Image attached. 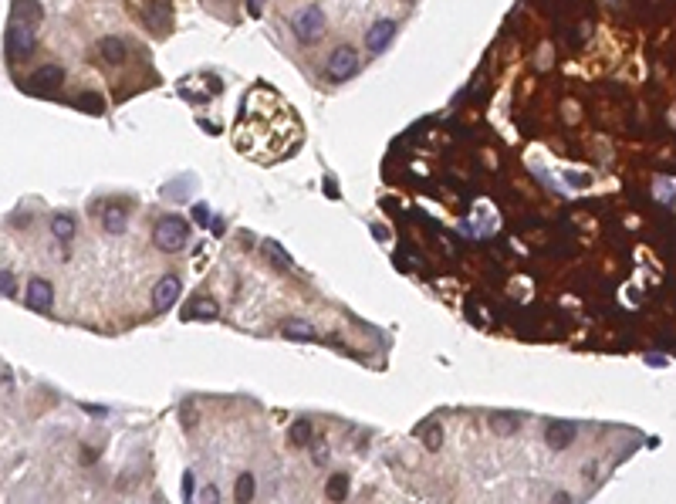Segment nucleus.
Masks as SVG:
<instances>
[{
  "instance_id": "obj_1",
  "label": "nucleus",
  "mask_w": 676,
  "mask_h": 504,
  "mask_svg": "<svg viewBox=\"0 0 676 504\" xmlns=\"http://www.w3.org/2000/svg\"><path fill=\"white\" fill-rule=\"evenodd\" d=\"M301 142V126L298 115L281 102L278 92L271 88H254L237 119V149L247 160L274 162L287 153H294Z\"/></svg>"
},
{
  "instance_id": "obj_2",
  "label": "nucleus",
  "mask_w": 676,
  "mask_h": 504,
  "mask_svg": "<svg viewBox=\"0 0 676 504\" xmlns=\"http://www.w3.org/2000/svg\"><path fill=\"white\" fill-rule=\"evenodd\" d=\"M153 244H156L162 254H180L189 244V224L176 217V213H166L159 217L156 227H153Z\"/></svg>"
},
{
  "instance_id": "obj_3",
  "label": "nucleus",
  "mask_w": 676,
  "mask_h": 504,
  "mask_svg": "<svg viewBox=\"0 0 676 504\" xmlns=\"http://www.w3.org/2000/svg\"><path fill=\"white\" fill-rule=\"evenodd\" d=\"M325 27H328L325 10H321V7H314V3L301 7V10L291 17V31H294V37H298L301 44H314V41H321V37H325Z\"/></svg>"
},
{
  "instance_id": "obj_4",
  "label": "nucleus",
  "mask_w": 676,
  "mask_h": 504,
  "mask_svg": "<svg viewBox=\"0 0 676 504\" xmlns=\"http://www.w3.org/2000/svg\"><path fill=\"white\" fill-rule=\"evenodd\" d=\"M325 75H328V81L355 78L359 75V51L352 44H338L335 51L328 54V61H325Z\"/></svg>"
},
{
  "instance_id": "obj_5",
  "label": "nucleus",
  "mask_w": 676,
  "mask_h": 504,
  "mask_svg": "<svg viewBox=\"0 0 676 504\" xmlns=\"http://www.w3.org/2000/svg\"><path fill=\"white\" fill-rule=\"evenodd\" d=\"M37 48V37H34V27L21 24V21H10L7 24V58L17 65V61H27Z\"/></svg>"
},
{
  "instance_id": "obj_6",
  "label": "nucleus",
  "mask_w": 676,
  "mask_h": 504,
  "mask_svg": "<svg viewBox=\"0 0 676 504\" xmlns=\"http://www.w3.org/2000/svg\"><path fill=\"white\" fill-rule=\"evenodd\" d=\"M61 85H65V68H61V65H41V68L34 72V78H31V92L51 99V95L61 92Z\"/></svg>"
},
{
  "instance_id": "obj_7",
  "label": "nucleus",
  "mask_w": 676,
  "mask_h": 504,
  "mask_svg": "<svg viewBox=\"0 0 676 504\" xmlns=\"http://www.w3.org/2000/svg\"><path fill=\"white\" fill-rule=\"evenodd\" d=\"M24 301L31 312H41V315H48L54 305V288L48 278H31L27 281V292H24Z\"/></svg>"
},
{
  "instance_id": "obj_8",
  "label": "nucleus",
  "mask_w": 676,
  "mask_h": 504,
  "mask_svg": "<svg viewBox=\"0 0 676 504\" xmlns=\"http://www.w3.org/2000/svg\"><path fill=\"white\" fill-rule=\"evenodd\" d=\"M183 292V281L176 274H166V278H159L156 288H153V312L162 315V312H169L173 305H176V298Z\"/></svg>"
},
{
  "instance_id": "obj_9",
  "label": "nucleus",
  "mask_w": 676,
  "mask_h": 504,
  "mask_svg": "<svg viewBox=\"0 0 676 504\" xmlns=\"http://www.w3.org/2000/svg\"><path fill=\"white\" fill-rule=\"evenodd\" d=\"M392 37H396V21L392 17H379V21H372V27L365 31V48L372 54H382L392 44Z\"/></svg>"
},
{
  "instance_id": "obj_10",
  "label": "nucleus",
  "mask_w": 676,
  "mask_h": 504,
  "mask_svg": "<svg viewBox=\"0 0 676 504\" xmlns=\"http://www.w3.org/2000/svg\"><path fill=\"white\" fill-rule=\"evenodd\" d=\"M575 437H578V426L568 423V420H561V423H551L545 430V444L555 453H558V451H568V447L575 444Z\"/></svg>"
},
{
  "instance_id": "obj_11",
  "label": "nucleus",
  "mask_w": 676,
  "mask_h": 504,
  "mask_svg": "<svg viewBox=\"0 0 676 504\" xmlns=\"http://www.w3.org/2000/svg\"><path fill=\"white\" fill-rule=\"evenodd\" d=\"M10 21H21V24L37 27L41 21H44L41 0H14V3H10Z\"/></svg>"
},
{
  "instance_id": "obj_12",
  "label": "nucleus",
  "mask_w": 676,
  "mask_h": 504,
  "mask_svg": "<svg viewBox=\"0 0 676 504\" xmlns=\"http://www.w3.org/2000/svg\"><path fill=\"white\" fill-rule=\"evenodd\" d=\"M260 258L274 267V271H287V267H291V254H287V251L274 237L260 240Z\"/></svg>"
},
{
  "instance_id": "obj_13",
  "label": "nucleus",
  "mask_w": 676,
  "mask_h": 504,
  "mask_svg": "<svg viewBox=\"0 0 676 504\" xmlns=\"http://www.w3.org/2000/svg\"><path fill=\"white\" fill-rule=\"evenodd\" d=\"M99 54H102V61L105 65H122L126 58H129V48H126V41L122 37H102L99 41Z\"/></svg>"
},
{
  "instance_id": "obj_14",
  "label": "nucleus",
  "mask_w": 676,
  "mask_h": 504,
  "mask_svg": "<svg viewBox=\"0 0 676 504\" xmlns=\"http://www.w3.org/2000/svg\"><path fill=\"white\" fill-rule=\"evenodd\" d=\"M186 319H189V321H213V319H220V305H217L213 298H196V301H189V308H186Z\"/></svg>"
},
{
  "instance_id": "obj_15",
  "label": "nucleus",
  "mask_w": 676,
  "mask_h": 504,
  "mask_svg": "<svg viewBox=\"0 0 676 504\" xmlns=\"http://www.w3.org/2000/svg\"><path fill=\"white\" fill-rule=\"evenodd\" d=\"M281 335L285 339H294V342H314V325L312 321H305V319H287L285 325H281Z\"/></svg>"
},
{
  "instance_id": "obj_16",
  "label": "nucleus",
  "mask_w": 676,
  "mask_h": 504,
  "mask_svg": "<svg viewBox=\"0 0 676 504\" xmlns=\"http://www.w3.org/2000/svg\"><path fill=\"white\" fill-rule=\"evenodd\" d=\"M102 213V227H105V234H122L126 230V224H129V213L122 210L119 203H108Z\"/></svg>"
},
{
  "instance_id": "obj_17",
  "label": "nucleus",
  "mask_w": 676,
  "mask_h": 504,
  "mask_svg": "<svg viewBox=\"0 0 676 504\" xmlns=\"http://www.w3.org/2000/svg\"><path fill=\"white\" fill-rule=\"evenodd\" d=\"M75 230H78V224H75V217H71V213H54V217H51V234H54V240H61V244H71Z\"/></svg>"
},
{
  "instance_id": "obj_18",
  "label": "nucleus",
  "mask_w": 676,
  "mask_h": 504,
  "mask_svg": "<svg viewBox=\"0 0 676 504\" xmlns=\"http://www.w3.org/2000/svg\"><path fill=\"white\" fill-rule=\"evenodd\" d=\"M487 423H491V430L497 437H514L521 430V417H514V413H491Z\"/></svg>"
},
{
  "instance_id": "obj_19",
  "label": "nucleus",
  "mask_w": 676,
  "mask_h": 504,
  "mask_svg": "<svg viewBox=\"0 0 676 504\" xmlns=\"http://www.w3.org/2000/svg\"><path fill=\"white\" fill-rule=\"evenodd\" d=\"M287 440H291L294 447H312L314 423H312V420H294V423H291V430H287Z\"/></svg>"
},
{
  "instance_id": "obj_20",
  "label": "nucleus",
  "mask_w": 676,
  "mask_h": 504,
  "mask_svg": "<svg viewBox=\"0 0 676 504\" xmlns=\"http://www.w3.org/2000/svg\"><path fill=\"white\" fill-rule=\"evenodd\" d=\"M325 494H328V501H345V498H348V478H345V474H332Z\"/></svg>"
},
{
  "instance_id": "obj_21",
  "label": "nucleus",
  "mask_w": 676,
  "mask_h": 504,
  "mask_svg": "<svg viewBox=\"0 0 676 504\" xmlns=\"http://www.w3.org/2000/svg\"><path fill=\"white\" fill-rule=\"evenodd\" d=\"M234 498H237V501H240V504L254 501V474H247V471H244V474L237 478V491H234Z\"/></svg>"
},
{
  "instance_id": "obj_22",
  "label": "nucleus",
  "mask_w": 676,
  "mask_h": 504,
  "mask_svg": "<svg viewBox=\"0 0 676 504\" xmlns=\"http://www.w3.org/2000/svg\"><path fill=\"white\" fill-rule=\"evenodd\" d=\"M78 108L81 112H92V115H102L105 112V99L99 95V92H85L78 99Z\"/></svg>"
},
{
  "instance_id": "obj_23",
  "label": "nucleus",
  "mask_w": 676,
  "mask_h": 504,
  "mask_svg": "<svg viewBox=\"0 0 676 504\" xmlns=\"http://www.w3.org/2000/svg\"><path fill=\"white\" fill-rule=\"evenodd\" d=\"M0 288H3V298H14V292H17V281H14V274H10V267H3L0 271Z\"/></svg>"
},
{
  "instance_id": "obj_24",
  "label": "nucleus",
  "mask_w": 676,
  "mask_h": 504,
  "mask_svg": "<svg viewBox=\"0 0 676 504\" xmlns=\"http://www.w3.org/2000/svg\"><path fill=\"white\" fill-rule=\"evenodd\" d=\"M193 494H196V478H193V471H186L183 474V501H193Z\"/></svg>"
},
{
  "instance_id": "obj_25",
  "label": "nucleus",
  "mask_w": 676,
  "mask_h": 504,
  "mask_svg": "<svg viewBox=\"0 0 676 504\" xmlns=\"http://www.w3.org/2000/svg\"><path fill=\"white\" fill-rule=\"evenodd\" d=\"M193 220H196L200 227H207V224H210V207H207V203H193Z\"/></svg>"
},
{
  "instance_id": "obj_26",
  "label": "nucleus",
  "mask_w": 676,
  "mask_h": 504,
  "mask_svg": "<svg viewBox=\"0 0 676 504\" xmlns=\"http://www.w3.org/2000/svg\"><path fill=\"white\" fill-rule=\"evenodd\" d=\"M440 440H443L440 426H433V423H430V430H426V447H430V451H437V447H440Z\"/></svg>"
},
{
  "instance_id": "obj_27",
  "label": "nucleus",
  "mask_w": 676,
  "mask_h": 504,
  "mask_svg": "<svg viewBox=\"0 0 676 504\" xmlns=\"http://www.w3.org/2000/svg\"><path fill=\"white\" fill-rule=\"evenodd\" d=\"M10 393H14V369L3 366V399H10Z\"/></svg>"
},
{
  "instance_id": "obj_28",
  "label": "nucleus",
  "mask_w": 676,
  "mask_h": 504,
  "mask_svg": "<svg viewBox=\"0 0 676 504\" xmlns=\"http://www.w3.org/2000/svg\"><path fill=\"white\" fill-rule=\"evenodd\" d=\"M200 501H220V491H217L213 484H207V487L200 491Z\"/></svg>"
},
{
  "instance_id": "obj_29",
  "label": "nucleus",
  "mask_w": 676,
  "mask_h": 504,
  "mask_svg": "<svg viewBox=\"0 0 676 504\" xmlns=\"http://www.w3.org/2000/svg\"><path fill=\"white\" fill-rule=\"evenodd\" d=\"M81 460H85V464H92V460H99V453L92 451V447H85V451H81Z\"/></svg>"
}]
</instances>
